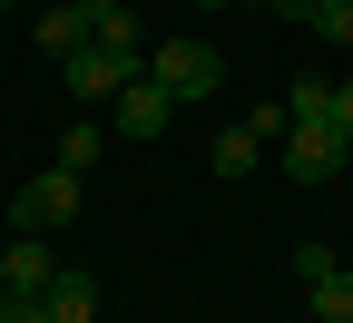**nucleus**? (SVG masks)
I'll return each instance as SVG.
<instances>
[{
    "label": "nucleus",
    "mask_w": 353,
    "mask_h": 323,
    "mask_svg": "<svg viewBox=\"0 0 353 323\" xmlns=\"http://www.w3.org/2000/svg\"><path fill=\"white\" fill-rule=\"evenodd\" d=\"M148 79L167 88L176 108H196V98L226 88V59H216V39H167V50H148Z\"/></svg>",
    "instance_id": "nucleus-1"
},
{
    "label": "nucleus",
    "mask_w": 353,
    "mask_h": 323,
    "mask_svg": "<svg viewBox=\"0 0 353 323\" xmlns=\"http://www.w3.org/2000/svg\"><path fill=\"white\" fill-rule=\"evenodd\" d=\"M59 225H79V176H69V167L20 176V196H10V236H59Z\"/></svg>",
    "instance_id": "nucleus-2"
},
{
    "label": "nucleus",
    "mask_w": 353,
    "mask_h": 323,
    "mask_svg": "<svg viewBox=\"0 0 353 323\" xmlns=\"http://www.w3.org/2000/svg\"><path fill=\"white\" fill-rule=\"evenodd\" d=\"M128 79H148V59H128V50H99V39H88V50H69L59 59V88L79 108H99V98H118Z\"/></svg>",
    "instance_id": "nucleus-3"
},
{
    "label": "nucleus",
    "mask_w": 353,
    "mask_h": 323,
    "mask_svg": "<svg viewBox=\"0 0 353 323\" xmlns=\"http://www.w3.org/2000/svg\"><path fill=\"white\" fill-rule=\"evenodd\" d=\"M275 147H285V176H294V187H334V167H343V137L334 127H285Z\"/></svg>",
    "instance_id": "nucleus-4"
},
{
    "label": "nucleus",
    "mask_w": 353,
    "mask_h": 323,
    "mask_svg": "<svg viewBox=\"0 0 353 323\" xmlns=\"http://www.w3.org/2000/svg\"><path fill=\"white\" fill-rule=\"evenodd\" d=\"M108 118H118V137H167V118H176V98L157 79H128L118 98H108Z\"/></svg>",
    "instance_id": "nucleus-5"
},
{
    "label": "nucleus",
    "mask_w": 353,
    "mask_h": 323,
    "mask_svg": "<svg viewBox=\"0 0 353 323\" xmlns=\"http://www.w3.org/2000/svg\"><path fill=\"white\" fill-rule=\"evenodd\" d=\"M50 274H59L50 236H10L0 245V294H50Z\"/></svg>",
    "instance_id": "nucleus-6"
},
{
    "label": "nucleus",
    "mask_w": 353,
    "mask_h": 323,
    "mask_svg": "<svg viewBox=\"0 0 353 323\" xmlns=\"http://www.w3.org/2000/svg\"><path fill=\"white\" fill-rule=\"evenodd\" d=\"M39 313H50V323H99V274L59 264V274H50V294H39Z\"/></svg>",
    "instance_id": "nucleus-7"
},
{
    "label": "nucleus",
    "mask_w": 353,
    "mask_h": 323,
    "mask_svg": "<svg viewBox=\"0 0 353 323\" xmlns=\"http://www.w3.org/2000/svg\"><path fill=\"white\" fill-rule=\"evenodd\" d=\"M88 30H99V50H128V59H148V20L128 10V0H88Z\"/></svg>",
    "instance_id": "nucleus-8"
},
{
    "label": "nucleus",
    "mask_w": 353,
    "mask_h": 323,
    "mask_svg": "<svg viewBox=\"0 0 353 323\" xmlns=\"http://www.w3.org/2000/svg\"><path fill=\"white\" fill-rule=\"evenodd\" d=\"M88 39H99V30H88V0H50V10H39V50H50V59L88 50Z\"/></svg>",
    "instance_id": "nucleus-9"
},
{
    "label": "nucleus",
    "mask_w": 353,
    "mask_h": 323,
    "mask_svg": "<svg viewBox=\"0 0 353 323\" xmlns=\"http://www.w3.org/2000/svg\"><path fill=\"white\" fill-rule=\"evenodd\" d=\"M285 127H334V79H294L285 88ZM343 137V127H334Z\"/></svg>",
    "instance_id": "nucleus-10"
},
{
    "label": "nucleus",
    "mask_w": 353,
    "mask_h": 323,
    "mask_svg": "<svg viewBox=\"0 0 353 323\" xmlns=\"http://www.w3.org/2000/svg\"><path fill=\"white\" fill-rule=\"evenodd\" d=\"M255 157H265V137H255L245 118H236V127H226V137H216V147H206V167H216V176H245Z\"/></svg>",
    "instance_id": "nucleus-11"
},
{
    "label": "nucleus",
    "mask_w": 353,
    "mask_h": 323,
    "mask_svg": "<svg viewBox=\"0 0 353 323\" xmlns=\"http://www.w3.org/2000/svg\"><path fill=\"white\" fill-rule=\"evenodd\" d=\"M304 294H314V313H324V323H353V274H343V264H324Z\"/></svg>",
    "instance_id": "nucleus-12"
},
{
    "label": "nucleus",
    "mask_w": 353,
    "mask_h": 323,
    "mask_svg": "<svg viewBox=\"0 0 353 323\" xmlns=\"http://www.w3.org/2000/svg\"><path fill=\"white\" fill-rule=\"evenodd\" d=\"M50 167H69V176H88V167H99V127L79 118V127L59 137V147H50Z\"/></svg>",
    "instance_id": "nucleus-13"
},
{
    "label": "nucleus",
    "mask_w": 353,
    "mask_h": 323,
    "mask_svg": "<svg viewBox=\"0 0 353 323\" xmlns=\"http://www.w3.org/2000/svg\"><path fill=\"white\" fill-rule=\"evenodd\" d=\"M304 30H324V39H334V50H353V0H324V10H314V20H304Z\"/></svg>",
    "instance_id": "nucleus-14"
},
{
    "label": "nucleus",
    "mask_w": 353,
    "mask_h": 323,
    "mask_svg": "<svg viewBox=\"0 0 353 323\" xmlns=\"http://www.w3.org/2000/svg\"><path fill=\"white\" fill-rule=\"evenodd\" d=\"M0 323H50V313H39V294H0Z\"/></svg>",
    "instance_id": "nucleus-15"
},
{
    "label": "nucleus",
    "mask_w": 353,
    "mask_h": 323,
    "mask_svg": "<svg viewBox=\"0 0 353 323\" xmlns=\"http://www.w3.org/2000/svg\"><path fill=\"white\" fill-rule=\"evenodd\" d=\"M334 127H343V147H353V79H334Z\"/></svg>",
    "instance_id": "nucleus-16"
},
{
    "label": "nucleus",
    "mask_w": 353,
    "mask_h": 323,
    "mask_svg": "<svg viewBox=\"0 0 353 323\" xmlns=\"http://www.w3.org/2000/svg\"><path fill=\"white\" fill-rule=\"evenodd\" d=\"M196 10H236V0H196Z\"/></svg>",
    "instance_id": "nucleus-17"
}]
</instances>
